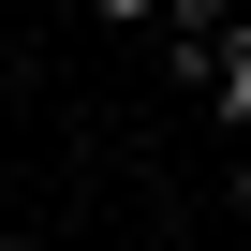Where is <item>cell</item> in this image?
<instances>
[{"label":"cell","instance_id":"3","mask_svg":"<svg viewBox=\"0 0 251 251\" xmlns=\"http://www.w3.org/2000/svg\"><path fill=\"white\" fill-rule=\"evenodd\" d=\"M236 251H251V236H236Z\"/></svg>","mask_w":251,"mask_h":251},{"label":"cell","instance_id":"1","mask_svg":"<svg viewBox=\"0 0 251 251\" xmlns=\"http://www.w3.org/2000/svg\"><path fill=\"white\" fill-rule=\"evenodd\" d=\"M207 118H222V133H236V148H251V15H236V30H222V74H207Z\"/></svg>","mask_w":251,"mask_h":251},{"label":"cell","instance_id":"2","mask_svg":"<svg viewBox=\"0 0 251 251\" xmlns=\"http://www.w3.org/2000/svg\"><path fill=\"white\" fill-rule=\"evenodd\" d=\"M236 222H251V148H236Z\"/></svg>","mask_w":251,"mask_h":251}]
</instances>
